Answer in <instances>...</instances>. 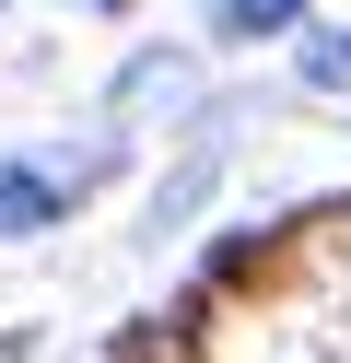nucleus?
<instances>
[{
  "mask_svg": "<svg viewBox=\"0 0 351 363\" xmlns=\"http://www.w3.org/2000/svg\"><path fill=\"white\" fill-rule=\"evenodd\" d=\"M304 94H351V24H304Z\"/></svg>",
  "mask_w": 351,
  "mask_h": 363,
  "instance_id": "4",
  "label": "nucleus"
},
{
  "mask_svg": "<svg viewBox=\"0 0 351 363\" xmlns=\"http://www.w3.org/2000/svg\"><path fill=\"white\" fill-rule=\"evenodd\" d=\"M70 12H106V24H117V12H129V0H70Z\"/></svg>",
  "mask_w": 351,
  "mask_h": 363,
  "instance_id": "6",
  "label": "nucleus"
},
{
  "mask_svg": "<svg viewBox=\"0 0 351 363\" xmlns=\"http://www.w3.org/2000/svg\"><path fill=\"white\" fill-rule=\"evenodd\" d=\"M106 176V152H0V235H59L70 223V199Z\"/></svg>",
  "mask_w": 351,
  "mask_h": 363,
  "instance_id": "2",
  "label": "nucleus"
},
{
  "mask_svg": "<svg viewBox=\"0 0 351 363\" xmlns=\"http://www.w3.org/2000/svg\"><path fill=\"white\" fill-rule=\"evenodd\" d=\"M316 0H223V35H293Z\"/></svg>",
  "mask_w": 351,
  "mask_h": 363,
  "instance_id": "5",
  "label": "nucleus"
},
{
  "mask_svg": "<svg viewBox=\"0 0 351 363\" xmlns=\"http://www.w3.org/2000/svg\"><path fill=\"white\" fill-rule=\"evenodd\" d=\"M340 235H351V199H304V211H269V223H246V235H223V246H211L187 293H199L211 316H223V305H269V293H281V281H304V269H316Z\"/></svg>",
  "mask_w": 351,
  "mask_h": 363,
  "instance_id": "1",
  "label": "nucleus"
},
{
  "mask_svg": "<svg viewBox=\"0 0 351 363\" xmlns=\"http://www.w3.org/2000/svg\"><path fill=\"white\" fill-rule=\"evenodd\" d=\"M106 363H211V305L187 293V305H152V316H129V328L106 340Z\"/></svg>",
  "mask_w": 351,
  "mask_h": 363,
  "instance_id": "3",
  "label": "nucleus"
}]
</instances>
